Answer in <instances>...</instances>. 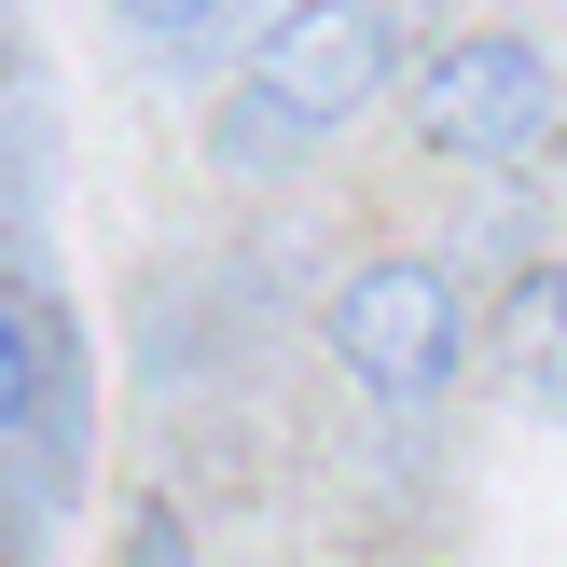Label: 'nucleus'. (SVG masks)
I'll use <instances>...</instances> for the list:
<instances>
[{
  "label": "nucleus",
  "mask_w": 567,
  "mask_h": 567,
  "mask_svg": "<svg viewBox=\"0 0 567 567\" xmlns=\"http://www.w3.org/2000/svg\"><path fill=\"white\" fill-rule=\"evenodd\" d=\"M111 14H125L138 42H208V28L236 14V0H111Z\"/></svg>",
  "instance_id": "6"
},
{
  "label": "nucleus",
  "mask_w": 567,
  "mask_h": 567,
  "mask_svg": "<svg viewBox=\"0 0 567 567\" xmlns=\"http://www.w3.org/2000/svg\"><path fill=\"white\" fill-rule=\"evenodd\" d=\"M28 402H42V319L0 305V430H28Z\"/></svg>",
  "instance_id": "5"
},
{
  "label": "nucleus",
  "mask_w": 567,
  "mask_h": 567,
  "mask_svg": "<svg viewBox=\"0 0 567 567\" xmlns=\"http://www.w3.org/2000/svg\"><path fill=\"white\" fill-rule=\"evenodd\" d=\"M498 388H526L540 415H567V264H526L498 291Z\"/></svg>",
  "instance_id": "4"
},
{
  "label": "nucleus",
  "mask_w": 567,
  "mask_h": 567,
  "mask_svg": "<svg viewBox=\"0 0 567 567\" xmlns=\"http://www.w3.org/2000/svg\"><path fill=\"white\" fill-rule=\"evenodd\" d=\"M415 138L443 166H540L567 138V70L526 28H471V42H443L415 70Z\"/></svg>",
  "instance_id": "3"
},
{
  "label": "nucleus",
  "mask_w": 567,
  "mask_h": 567,
  "mask_svg": "<svg viewBox=\"0 0 567 567\" xmlns=\"http://www.w3.org/2000/svg\"><path fill=\"white\" fill-rule=\"evenodd\" d=\"M388 0H291V14L264 28V55H249L236 111H221V166H291L319 153L332 125H360V111L388 97Z\"/></svg>",
  "instance_id": "1"
},
{
  "label": "nucleus",
  "mask_w": 567,
  "mask_h": 567,
  "mask_svg": "<svg viewBox=\"0 0 567 567\" xmlns=\"http://www.w3.org/2000/svg\"><path fill=\"white\" fill-rule=\"evenodd\" d=\"M332 360H347L388 415H430L443 388L471 374V305H457V277L415 264V249L347 264V277H332Z\"/></svg>",
  "instance_id": "2"
}]
</instances>
